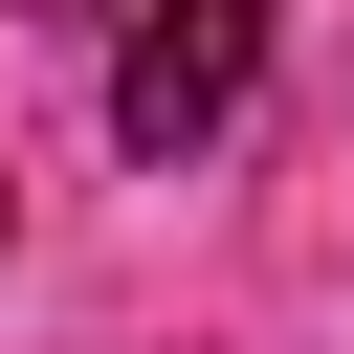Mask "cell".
I'll use <instances>...</instances> for the list:
<instances>
[{
  "label": "cell",
  "instance_id": "cell-1",
  "mask_svg": "<svg viewBox=\"0 0 354 354\" xmlns=\"http://www.w3.org/2000/svg\"><path fill=\"white\" fill-rule=\"evenodd\" d=\"M243 111H266V0H133V22H111V155L177 177V155H221Z\"/></svg>",
  "mask_w": 354,
  "mask_h": 354
},
{
  "label": "cell",
  "instance_id": "cell-2",
  "mask_svg": "<svg viewBox=\"0 0 354 354\" xmlns=\"http://www.w3.org/2000/svg\"><path fill=\"white\" fill-rule=\"evenodd\" d=\"M44 22H133V0H44Z\"/></svg>",
  "mask_w": 354,
  "mask_h": 354
},
{
  "label": "cell",
  "instance_id": "cell-3",
  "mask_svg": "<svg viewBox=\"0 0 354 354\" xmlns=\"http://www.w3.org/2000/svg\"><path fill=\"white\" fill-rule=\"evenodd\" d=\"M0 243H22V177H0Z\"/></svg>",
  "mask_w": 354,
  "mask_h": 354
}]
</instances>
